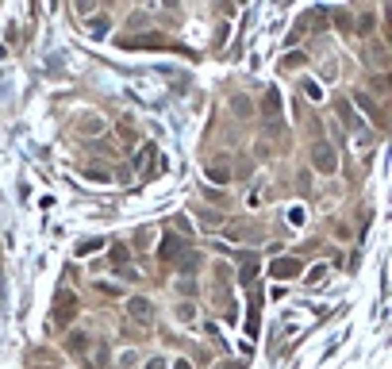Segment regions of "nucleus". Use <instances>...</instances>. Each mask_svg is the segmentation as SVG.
Returning <instances> with one entry per match:
<instances>
[{"label": "nucleus", "mask_w": 392, "mask_h": 369, "mask_svg": "<svg viewBox=\"0 0 392 369\" xmlns=\"http://www.w3.org/2000/svg\"><path fill=\"white\" fill-rule=\"evenodd\" d=\"M177 319H181V323H189V319H192V304H181V308H177Z\"/></svg>", "instance_id": "obj_4"}, {"label": "nucleus", "mask_w": 392, "mask_h": 369, "mask_svg": "<svg viewBox=\"0 0 392 369\" xmlns=\"http://www.w3.org/2000/svg\"><path fill=\"white\" fill-rule=\"evenodd\" d=\"M150 315H154V311H150V300H131V319H135V323H150Z\"/></svg>", "instance_id": "obj_2"}, {"label": "nucleus", "mask_w": 392, "mask_h": 369, "mask_svg": "<svg viewBox=\"0 0 392 369\" xmlns=\"http://www.w3.org/2000/svg\"><path fill=\"white\" fill-rule=\"evenodd\" d=\"M312 154H315V169H319V173H331V169H334V150L327 147V143H319Z\"/></svg>", "instance_id": "obj_1"}, {"label": "nucleus", "mask_w": 392, "mask_h": 369, "mask_svg": "<svg viewBox=\"0 0 392 369\" xmlns=\"http://www.w3.org/2000/svg\"><path fill=\"white\" fill-rule=\"evenodd\" d=\"M296 269H300L296 262H277V266H273V277H289V273H296Z\"/></svg>", "instance_id": "obj_3"}, {"label": "nucleus", "mask_w": 392, "mask_h": 369, "mask_svg": "<svg viewBox=\"0 0 392 369\" xmlns=\"http://www.w3.org/2000/svg\"><path fill=\"white\" fill-rule=\"evenodd\" d=\"M150 369H161V362H150Z\"/></svg>", "instance_id": "obj_6"}, {"label": "nucleus", "mask_w": 392, "mask_h": 369, "mask_svg": "<svg viewBox=\"0 0 392 369\" xmlns=\"http://www.w3.org/2000/svg\"><path fill=\"white\" fill-rule=\"evenodd\" d=\"M177 369H192V366H189V362H177Z\"/></svg>", "instance_id": "obj_5"}]
</instances>
